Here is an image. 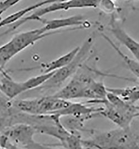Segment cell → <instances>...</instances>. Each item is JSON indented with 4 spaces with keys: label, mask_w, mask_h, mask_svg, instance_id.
<instances>
[{
    "label": "cell",
    "mask_w": 139,
    "mask_h": 149,
    "mask_svg": "<svg viewBox=\"0 0 139 149\" xmlns=\"http://www.w3.org/2000/svg\"><path fill=\"white\" fill-rule=\"evenodd\" d=\"M99 7L104 12L111 14L118 10V7L113 1H100Z\"/></svg>",
    "instance_id": "cell-18"
},
{
    "label": "cell",
    "mask_w": 139,
    "mask_h": 149,
    "mask_svg": "<svg viewBox=\"0 0 139 149\" xmlns=\"http://www.w3.org/2000/svg\"><path fill=\"white\" fill-rule=\"evenodd\" d=\"M108 92L119 97L124 101L133 104L139 101V87H132L127 88H107Z\"/></svg>",
    "instance_id": "cell-14"
},
{
    "label": "cell",
    "mask_w": 139,
    "mask_h": 149,
    "mask_svg": "<svg viewBox=\"0 0 139 149\" xmlns=\"http://www.w3.org/2000/svg\"><path fill=\"white\" fill-rule=\"evenodd\" d=\"M138 143V136L130 129H113L99 132L92 138L82 140L85 149H133Z\"/></svg>",
    "instance_id": "cell-1"
},
{
    "label": "cell",
    "mask_w": 139,
    "mask_h": 149,
    "mask_svg": "<svg viewBox=\"0 0 139 149\" xmlns=\"http://www.w3.org/2000/svg\"><path fill=\"white\" fill-rule=\"evenodd\" d=\"M72 102L53 97V95L22 100L16 102L15 106L19 111L35 116L51 115L66 109Z\"/></svg>",
    "instance_id": "cell-4"
},
{
    "label": "cell",
    "mask_w": 139,
    "mask_h": 149,
    "mask_svg": "<svg viewBox=\"0 0 139 149\" xmlns=\"http://www.w3.org/2000/svg\"><path fill=\"white\" fill-rule=\"evenodd\" d=\"M90 78V77L85 76L75 77L64 88L53 95L66 101L74 99H86L88 82Z\"/></svg>",
    "instance_id": "cell-8"
},
{
    "label": "cell",
    "mask_w": 139,
    "mask_h": 149,
    "mask_svg": "<svg viewBox=\"0 0 139 149\" xmlns=\"http://www.w3.org/2000/svg\"><path fill=\"white\" fill-rule=\"evenodd\" d=\"M12 7V4L10 1H5L0 2V16L8 10L10 8Z\"/></svg>",
    "instance_id": "cell-19"
},
{
    "label": "cell",
    "mask_w": 139,
    "mask_h": 149,
    "mask_svg": "<svg viewBox=\"0 0 139 149\" xmlns=\"http://www.w3.org/2000/svg\"><path fill=\"white\" fill-rule=\"evenodd\" d=\"M0 81V91L9 99H13L25 92L22 82L13 81L7 73Z\"/></svg>",
    "instance_id": "cell-12"
},
{
    "label": "cell",
    "mask_w": 139,
    "mask_h": 149,
    "mask_svg": "<svg viewBox=\"0 0 139 149\" xmlns=\"http://www.w3.org/2000/svg\"><path fill=\"white\" fill-rule=\"evenodd\" d=\"M95 38L94 35L89 36L80 47L79 52L73 61L66 67L56 71L53 77L44 84V87L47 88L58 87L76 73L88 57L94 43Z\"/></svg>",
    "instance_id": "cell-6"
},
{
    "label": "cell",
    "mask_w": 139,
    "mask_h": 149,
    "mask_svg": "<svg viewBox=\"0 0 139 149\" xmlns=\"http://www.w3.org/2000/svg\"><path fill=\"white\" fill-rule=\"evenodd\" d=\"M36 129L26 124H19L7 130L5 135L8 140L14 145L24 149H31L36 143L33 136Z\"/></svg>",
    "instance_id": "cell-7"
},
{
    "label": "cell",
    "mask_w": 139,
    "mask_h": 149,
    "mask_svg": "<svg viewBox=\"0 0 139 149\" xmlns=\"http://www.w3.org/2000/svg\"><path fill=\"white\" fill-rule=\"evenodd\" d=\"M101 35L121 58L127 68L133 73V74L135 75L138 78V79H139V61L136 59H131L124 54L119 47L117 46V45L105 33H102Z\"/></svg>",
    "instance_id": "cell-15"
},
{
    "label": "cell",
    "mask_w": 139,
    "mask_h": 149,
    "mask_svg": "<svg viewBox=\"0 0 139 149\" xmlns=\"http://www.w3.org/2000/svg\"><path fill=\"white\" fill-rule=\"evenodd\" d=\"M87 102L104 104V109L101 113V116L106 117L118 125L120 128L130 129L133 120L139 116L138 106L129 104L122 100H118L113 104L108 102L106 99L90 100Z\"/></svg>",
    "instance_id": "cell-3"
},
{
    "label": "cell",
    "mask_w": 139,
    "mask_h": 149,
    "mask_svg": "<svg viewBox=\"0 0 139 149\" xmlns=\"http://www.w3.org/2000/svg\"><path fill=\"white\" fill-rule=\"evenodd\" d=\"M80 47H77L73 49L70 52L64 55L53 61L46 64H42L41 68L42 70V73H48L53 72H56L61 68L66 67L77 54Z\"/></svg>",
    "instance_id": "cell-11"
},
{
    "label": "cell",
    "mask_w": 139,
    "mask_h": 149,
    "mask_svg": "<svg viewBox=\"0 0 139 149\" xmlns=\"http://www.w3.org/2000/svg\"><path fill=\"white\" fill-rule=\"evenodd\" d=\"M54 1H42L35 3L33 5L21 9L19 11L14 13L7 16L5 19L0 21V29L5 26L10 25H13L14 24L19 22V21L24 18V16L28 13L33 11L34 10H37L41 7H42L45 5H47L53 3Z\"/></svg>",
    "instance_id": "cell-13"
},
{
    "label": "cell",
    "mask_w": 139,
    "mask_h": 149,
    "mask_svg": "<svg viewBox=\"0 0 139 149\" xmlns=\"http://www.w3.org/2000/svg\"><path fill=\"white\" fill-rule=\"evenodd\" d=\"M62 31L46 33L41 27L16 34L11 40L0 47V67L3 69L14 56L37 41Z\"/></svg>",
    "instance_id": "cell-2"
},
{
    "label": "cell",
    "mask_w": 139,
    "mask_h": 149,
    "mask_svg": "<svg viewBox=\"0 0 139 149\" xmlns=\"http://www.w3.org/2000/svg\"><path fill=\"white\" fill-rule=\"evenodd\" d=\"M57 146H61L65 149H85L82 144V140L79 136L73 133H70L66 138L60 141V144Z\"/></svg>",
    "instance_id": "cell-17"
},
{
    "label": "cell",
    "mask_w": 139,
    "mask_h": 149,
    "mask_svg": "<svg viewBox=\"0 0 139 149\" xmlns=\"http://www.w3.org/2000/svg\"><path fill=\"white\" fill-rule=\"evenodd\" d=\"M100 1H82V0H72V1H54L51 4L47 6L41 7L37 9L33 14L22 18L19 22L12 25L10 29L7 30L3 34L12 32L22 25L27 21L39 20L42 16L46 14L56 12L61 10H68L73 8H97L99 7Z\"/></svg>",
    "instance_id": "cell-5"
},
{
    "label": "cell",
    "mask_w": 139,
    "mask_h": 149,
    "mask_svg": "<svg viewBox=\"0 0 139 149\" xmlns=\"http://www.w3.org/2000/svg\"><path fill=\"white\" fill-rule=\"evenodd\" d=\"M38 21H40L44 25L42 29L46 33L61 31L62 30L61 29L64 27H73L77 29L90 26V24L85 20L83 16L80 15L52 20H46L41 18Z\"/></svg>",
    "instance_id": "cell-9"
},
{
    "label": "cell",
    "mask_w": 139,
    "mask_h": 149,
    "mask_svg": "<svg viewBox=\"0 0 139 149\" xmlns=\"http://www.w3.org/2000/svg\"><path fill=\"white\" fill-rule=\"evenodd\" d=\"M108 30L121 44L131 53L135 59L139 61V42L130 36L113 21L112 20L110 22Z\"/></svg>",
    "instance_id": "cell-10"
},
{
    "label": "cell",
    "mask_w": 139,
    "mask_h": 149,
    "mask_svg": "<svg viewBox=\"0 0 139 149\" xmlns=\"http://www.w3.org/2000/svg\"><path fill=\"white\" fill-rule=\"evenodd\" d=\"M55 73V72L48 73H42V74L30 78L26 81H23L22 84L25 91L26 92L38 88L45 84L53 77Z\"/></svg>",
    "instance_id": "cell-16"
}]
</instances>
